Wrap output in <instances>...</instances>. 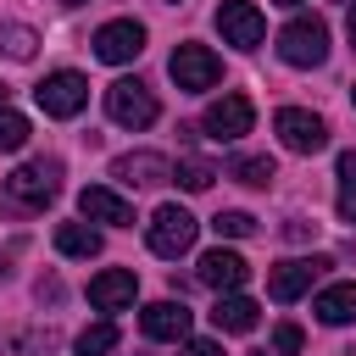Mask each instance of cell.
<instances>
[{
	"label": "cell",
	"instance_id": "obj_1",
	"mask_svg": "<svg viewBox=\"0 0 356 356\" xmlns=\"http://www.w3.org/2000/svg\"><path fill=\"white\" fill-rule=\"evenodd\" d=\"M278 56H284L289 67H323V61H328V22H323V17H295V22H284Z\"/></svg>",
	"mask_w": 356,
	"mask_h": 356
},
{
	"label": "cell",
	"instance_id": "obj_2",
	"mask_svg": "<svg viewBox=\"0 0 356 356\" xmlns=\"http://www.w3.org/2000/svg\"><path fill=\"white\" fill-rule=\"evenodd\" d=\"M106 117L117 128H150L156 122V95L139 83V78H117L106 89Z\"/></svg>",
	"mask_w": 356,
	"mask_h": 356
},
{
	"label": "cell",
	"instance_id": "obj_3",
	"mask_svg": "<svg viewBox=\"0 0 356 356\" xmlns=\"http://www.w3.org/2000/svg\"><path fill=\"white\" fill-rule=\"evenodd\" d=\"M167 72H172V83H178V89L200 95V89H211V83L222 78V61H217L206 44H178V50H172V61H167Z\"/></svg>",
	"mask_w": 356,
	"mask_h": 356
},
{
	"label": "cell",
	"instance_id": "obj_4",
	"mask_svg": "<svg viewBox=\"0 0 356 356\" xmlns=\"http://www.w3.org/2000/svg\"><path fill=\"white\" fill-rule=\"evenodd\" d=\"M195 228H200V222H195L184 206H161V211L150 217V250L167 256V261H178V256L195 245Z\"/></svg>",
	"mask_w": 356,
	"mask_h": 356
},
{
	"label": "cell",
	"instance_id": "obj_5",
	"mask_svg": "<svg viewBox=\"0 0 356 356\" xmlns=\"http://www.w3.org/2000/svg\"><path fill=\"white\" fill-rule=\"evenodd\" d=\"M33 95H39V111L44 117H78L83 100H89V78L83 72H50Z\"/></svg>",
	"mask_w": 356,
	"mask_h": 356
},
{
	"label": "cell",
	"instance_id": "obj_6",
	"mask_svg": "<svg viewBox=\"0 0 356 356\" xmlns=\"http://www.w3.org/2000/svg\"><path fill=\"white\" fill-rule=\"evenodd\" d=\"M273 128H278L284 150H295V156H317V150L328 145V128H323V117H312V111H300V106H284V111L273 117Z\"/></svg>",
	"mask_w": 356,
	"mask_h": 356
},
{
	"label": "cell",
	"instance_id": "obj_7",
	"mask_svg": "<svg viewBox=\"0 0 356 356\" xmlns=\"http://www.w3.org/2000/svg\"><path fill=\"white\" fill-rule=\"evenodd\" d=\"M56 189H61V161H28V167H17V172L6 178V195L22 200V206L56 200Z\"/></svg>",
	"mask_w": 356,
	"mask_h": 356
},
{
	"label": "cell",
	"instance_id": "obj_8",
	"mask_svg": "<svg viewBox=\"0 0 356 356\" xmlns=\"http://www.w3.org/2000/svg\"><path fill=\"white\" fill-rule=\"evenodd\" d=\"M217 28H222V39L239 44V50H256V44L267 39V17H261L250 0H222V6H217Z\"/></svg>",
	"mask_w": 356,
	"mask_h": 356
},
{
	"label": "cell",
	"instance_id": "obj_9",
	"mask_svg": "<svg viewBox=\"0 0 356 356\" xmlns=\"http://www.w3.org/2000/svg\"><path fill=\"white\" fill-rule=\"evenodd\" d=\"M323 267H328L323 256H289V261L267 267V295H273V300H300Z\"/></svg>",
	"mask_w": 356,
	"mask_h": 356
},
{
	"label": "cell",
	"instance_id": "obj_10",
	"mask_svg": "<svg viewBox=\"0 0 356 356\" xmlns=\"http://www.w3.org/2000/svg\"><path fill=\"white\" fill-rule=\"evenodd\" d=\"M139 50H145V22H134V17H117V22H106V28L95 33V56L111 61V67L134 61Z\"/></svg>",
	"mask_w": 356,
	"mask_h": 356
},
{
	"label": "cell",
	"instance_id": "obj_11",
	"mask_svg": "<svg viewBox=\"0 0 356 356\" xmlns=\"http://www.w3.org/2000/svg\"><path fill=\"white\" fill-rule=\"evenodd\" d=\"M250 122H256V106L245 95H222V100L206 106V134L211 139H239V134H250Z\"/></svg>",
	"mask_w": 356,
	"mask_h": 356
},
{
	"label": "cell",
	"instance_id": "obj_12",
	"mask_svg": "<svg viewBox=\"0 0 356 356\" xmlns=\"http://www.w3.org/2000/svg\"><path fill=\"white\" fill-rule=\"evenodd\" d=\"M111 178H122L128 189H156V184L172 178V167H167V156L139 150V156H117V161H111Z\"/></svg>",
	"mask_w": 356,
	"mask_h": 356
},
{
	"label": "cell",
	"instance_id": "obj_13",
	"mask_svg": "<svg viewBox=\"0 0 356 356\" xmlns=\"http://www.w3.org/2000/svg\"><path fill=\"white\" fill-rule=\"evenodd\" d=\"M245 278H250V261H245L239 250H222V245H217V250L200 256V284H206V289H222V295H228V289H239Z\"/></svg>",
	"mask_w": 356,
	"mask_h": 356
},
{
	"label": "cell",
	"instance_id": "obj_14",
	"mask_svg": "<svg viewBox=\"0 0 356 356\" xmlns=\"http://www.w3.org/2000/svg\"><path fill=\"white\" fill-rule=\"evenodd\" d=\"M134 295H139V278L128 267H106V273L89 278V300L100 312H122V306H134Z\"/></svg>",
	"mask_w": 356,
	"mask_h": 356
},
{
	"label": "cell",
	"instance_id": "obj_15",
	"mask_svg": "<svg viewBox=\"0 0 356 356\" xmlns=\"http://www.w3.org/2000/svg\"><path fill=\"white\" fill-rule=\"evenodd\" d=\"M78 211H83L89 222H111V228H128V222H134V206H128L122 195L100 189V184H89V189L78 195Z\"/></svg>",
	"mask_w": 356,
	"mask_h": 356
},
{
	"label": "cell",
	"instance_id": "obj_16",
	"mask_svg": "<svg viewBox=\"0 0 356 356\" xmlns=\"http://www.w3.org/2000/svg\"><path fill=\"white\" fill-rule=\"evenodd\" d=\"M139 323L150 339H189V306L184 300H156V306H145Z\"/></svg>",
	"mask_w": 356,
	"mask_h": 356
},
{
	"label": "cell",
	"instance_id": "obj_17",
	"mask_svg": "<svg viewBox=\"0 0 356 356\" xmlns=\"http://www.w3.org/2000/svg\"><path fill=\"white\" fill-rule=\"evenodd\" d=\"M256 317H261V306L245 300V295H217V306H211V328L217 334H250Z\"/></svg>",
	"mask_w": 356,
	"mask_h": 356
},
{
	"label": "cell",
	"instance_id": "obj_18",
	"mask_svg": "<svg viewBox=\"0 0 356 356\" xmlns=\"http://www.w3.org/2000/svg\"><path fill=\"white\" fill-rule=\"evenodd\" d=\"M328 328H339V323H350L356 317V284H328L323 295H317V306H312Z\"/></svg>",
	"mask_w": 356,
	"mask_h": 356
},
{
	"label": "cell",
	"instance_id": "obj_19",
	"mask_svg": "<svg viewBox=\"0 0 356 356\" xmlns=\"http://www.w3.org/2000/svg\"><path fill=\"white\" fill-rule=\"evenodd\" d=\"M56 250H61V256H83V261H89V256H100V234H95V228H83V222H61V228H56Z\"/></svg>",
	"mask_w": 356,
	"mask_h": 356
},
{
	"label": "cell",
	"instance_id": "obj_20",
	"mask_svg": "<svg viewBox=\"0 0 356 356\" xmlns=\"http://www.w3.org/2000/svg\"><path fill=\"white\" fill-rule=\"evenodd\" d=\"M228 178H239V184H250V189H267V184H273V161H267V156H239V161L228 167Z\"/></svg>",
	"mask_w": 356,
	"mask_h": 356
},
{
	"label": "cell",
	"instance_id": "obj_21",
	"mask_svg": "<svg viewBox=\"0 0 356 356\" xmlns=\"http://www.w3.org/2000/svg\"><path fill=\"white\" fill-rule=\"evenodd\" d=\"M28 134H33V128H28V117H22V111H11V106H0V150H22V145H28Z\"/></svg>",
	"mask_w": 356,
	"mask_h": 356
},
{
	"label": "cell",
	"instance_id": "obj_22",
	"mask_svg": "<svg viewBox=\"0 0 356 356\" xmlns=\"http://www.w3.org/2000/svg\"><path fill=\"white\" fill-rule=\"evenodd\" d=\"M172 178H178L184 189H195V195H200V189H211L217 167H211V161H200V156H189V161H178V172H172Z\"/></svg>",
	"mask_w": 356,
	"mask_h": 356
},
{
	"label": "cell",
	"instance_id": "obj_23",
	"mask_svg": "<svg viewBox=\"0 0 356 356\" xmlns=\"http://www.w3.org/2000/svg\"><path fill=\"white\" fill-rule=\"evenodd\" d=\"M111 345H117V328H111V323H95V328L78 334V356H106Z\"/></svg>",
	"mask_w": 356,
	"mask_h": 356
},
{
	"label": "cell",
	"instance_id": "obj_24",
	"mask_svg": "<svg viewBox=\"0 0 356 356\" xmlns=\"http://www.w3.org/2000/svg\"><path fill=\"white\" fill-rule=\"evenodd\" d=\"M211 228H217L222 239H245V234H256V217H250V211H217Z\"/></svg>",
	"mask_w": 356,
	"mask_h": 356
},
{
	"label": "cell",
	"instance_id": "obj_25",
	"mask_svg": "<svg viewBox=\"0 0 356 356\" xmlns=\"http://www.w3.org/2000/svg\"><path fill=\"white\" fill-rule=\"evenodd\" d=\"M33 44H39V39H33V28H0V50H6L11 61H28V56H33Z\"/></svg>",
	"mask_w": 356,
	"mask_h": 356
},
{
	"label": "cell",
	"instance_id": "obj_26",
	"mask_svg": "<svg viewBox=\"0 0 356 356\" xmlns=\"http://www.w3.org/2000/svg\"><path fill=\"white\" fill-rule=\"evenodd\" d=\"M300 345H306V339H300L295 323H278V328H273V350H278V356H295Z\"/></svg>",
	"mask_w": 356,
	"mask_h": 356
},
{
	"label": "cell",
	"instance_id": "obj_27",
	"mask_svg": "<svg viewBox=\"0 0 356 356\" xmlns=\"http://www.w3.org/2000/svg\"><path fill=\"white\" fill-rule=\"evenodd\" d=\"M178 356H222L217 339H178Z\"/></svg>",
	"mask_w": 356,
	"mask_h": 356
},
{
	"label": "cell",
	"instance_id": "obj_28",
	"mask_svg": "<svg viewBox=\"0 0 356 356\" xmlns=\"http://www.w3.org/2000/svg\"><path fill=\"white\" fill-rule=\"evenodd\" d=\"M284 234H289V239H312V234H317V222H289Z\"/></svg>",
	"mask_w": 356,
	"mask_h": 356
},
{
	"label": "cell",
	"instance_id": "obj_29",
	"mask_svg": "<svg viewBox=\"0 0 356 356\" xmlns=\"http://www.w3.org/2000/svg\"><path fill=\"white\" fill-rule=\"evenodd\" d=\"M345 28H350V44H356V11H350V22H345Z\"/></svg>",
	"mask_w": 356,
	"mask_h": 356
},
{
	"label": "cell",
	"instance_id": "obj_30",
	"mask_svg": "<svg viewBox=\"0 0 356 356\" xmlns=\"http://www.w3.org/2000/svg\"><path fill=\"white\" fill-rule=\"evenodd\" d=\"M273 6H300V0H273Z\"/></svg>",
	"mask_w": 356,
	"mask_h": 356
},
{
	"label": "cell",
	"instance_id": "obj_31",
	"mask_svg": "<svg viewBox=\"0 0 356 356\" xmlns=\"http://www.w3.org/2000/svg\"><path fill=\"white\" fill-rule=\"evenodd\" d=\"M6 95H11V89H6V83H0V100H6Z\"/></svg>",
	"mask_w": 356,
	"mask_h": 356
},
{
	"label": "cell",
	"instance_id": "obj_32",
	"mask_svg": "<svg viewBox=\"0 0 356 356\" xmlns=\"http://www.w3.org/2000/svg\"><path fill=\"white\" fill-rule=\"evenodd\" d=\"M67 6H83V0H67Z\"/></svg>",
	"mask_w": 356,
	"mask_h": 356
},
{
	"label": "cell",
	"instance_id": "obj_33",
	"mask_svg": "<svg viewBox=\"0 0 356 356\" xmlns=\"http://www.w3.org/2000/svg\"><path fill=\"white\" fill-rule=\"evenodd\" d=\"M350 100H356V89H350Z\"/></svg>",
	"mask_w": 356,
	"mask_h": 356
},
{
	"label": "cell",
	"instance_id": "obj_34",
	"mask_svg": "<svg viewBox=\"0 0 356 356\" xmlns=\"http://www.w3.org/2000/svg\"><path fill=\"white\" fill-rule=\"evenodd\" d=\"M261 356H267V350H261Z\"/></svg>",
	"mask_w": 356,
	"mask_h": 356
}]
</instances>
